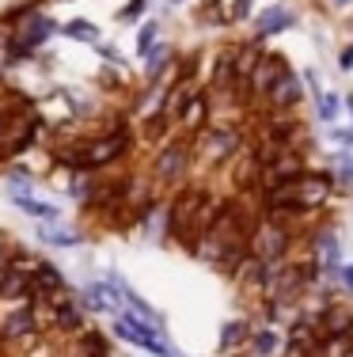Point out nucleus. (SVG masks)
I'll return each mask as SVG.
<instances>
[{"label": "nucleus", "mask_w": 353, "mask_h": 357, "mask_svg": "<svg viewBox=\"0 0 353 357\" xmlns=\"http://www.w3.org/2000/svg\"><path fill=\"white\" fill-rule=\"evenodd\" d=\"M224 202H217L209 190H182L179 198L171 202V213H167V228L179 243L187 248H198L209 232L217 228V217H221Z\"/></svg>", "instance_id": "1"}, {"label": "nucleus", "mask_w": 353, "mask_h": 357, "mask_svg": "<svg viewBox=\"0 0 353 357\" xmlns=\"http://www.w3.org/2000/svg\"><path fill=\"white\" fill-rule=\"evenodd\" d=\"M327 194H331V178L327 175H300L292 183L270 190V209L277 217H300V213H312L315 206H323Z\"/></svg>", "instance_id": "2"}, {"label": "nucleus", "mask_w": 353, "mask_h": 357, "mask_svg": "<svg viewBox=\"0 0 353 357\" xmlns=\"http://www.w3.org/2000/svg\"><path fill=\"white\" fill-rule=\"evenodd\" d=\"M114 335L122 338L125 346H137V350H145V354H152V357H175V354H179L164 331L148 327V323L137 319L133 312H122V316H114Z\"/></svg>", "instance_id": "3"}, {"label": "nucleus", "mask_w": 353, "mask_h": 357, "mask_svg": "<svg viewBox=\"0 0 353 357\" xmlns=\"http://www.w3.org/2000/svg\"><path fill=\"white\" fill-rule=\"evenodd\" d=\"M125 149H130V133H122V130H118V133H103V137H95L88 144H80V149L65 152V164L77 167V172H95V167L114 164Z\"/></svg>", "instance_id": "4"}, {"label": "nucleus", "mask_w": 353, "mask_h": 357, "mask_svg": "<svg viewBox=\"0 0 353 357\" xmlns=\"http://www.w3.org/2000/svg\"><path fill=\"white\" fill-rule=\"evenodd\" d=\"M289 255V232L277 220H258L251 232V259H258L262 266H281Z\"/></svg>", "instance_id": "5"}, {"label": "nucleus", "mask_w": 353, "mask_h": 357, "mask_svg": "<svg viewBox=\"0 0 353 357\" xmlns=\"http://www.w3.org/2000/svg\"><path fill=\"white\" fill-rule=\"evenodd\" d=\"M190 172V144L187 141H171L167 149H159V156H156V164H152V175H156V183H164V186H175V183H182Z\"/></svg>", "instance_id": "6"}, {"label": "nucleus", "mask_w": 353, "mask_h": 357, "mask_svg": "<svg viewBox=\"0 0 353 357\" xmlns=\"http://www.w3.org/2000/svg\"><path fill=\"white\" fill-rule=\"evenodd\" d=\"M84 308L99 312V316H122L125 312V296L118 274H111V282H91L84 285Z\"/></svg>", "instance_id": "7"}, {"label": "nucleus", "mask_w": 353, "mask_h": 357, "mask_svg": "<svg viewBox=\"0 0 353 357\" xmlns=\"http://www.w3.org/2000/svg\"><path fill=\"white\" fill-rule=\"evenodd\" d=\"M285 73H289L285 57H277V54H262V57H258V65H255V73H251V91H255V96H266V99H270L274 84L281 80Z\"/></svg>", "instance_id": "8"}, {"label": "nucleus", "mask_w": 353, "mask_h": 357, "mask_svg": "<svg viewBox=\"0 0 353 357\" xmlns=\"http://www.w3.org/2000/svg\"><path fill=\"white\" fill-rule=\"evenodd\" d=\"M35 327H38L35 308H31V304H23V308H12L4 316V323H0V338H4V342H19V338L35 335Z\"/></svg>", "instance_id": "9"}, {"label": "nucleus", "mask_w": 353, "mask_h": 357, "mask_svg": "<svg viewBox=\"0 0 353 357\" xmlns=\"http://www.w3.org/2000/svg\"><path fill=\"white\" fill-rule=\"evenodd\" d=\"M243 357H285V335L277 327H255Z\"/></svg>", "instance_id": "10"}, {"label": "nucleus", "mask_w": 353, "mask_h": 357, "mask_svg": "<svg viewBox=\"0 0 353 357\" xmlns=\"http://www.w3.org/2000/svg\"><path fill=\"white\" fill-rule=\"evenodd\" d=\"M31 285H35V293L46 296V301L65 296V278H61V270H54L49 262H35V266H31Z\"/></svg>", "instance_id": "11"}, {"label": "nucleus", "mask_w": 353, "mask_h": 357, "mask_svg": "<svg viewBox=\"0 0 353 357\" xmlns=\"http://www.w3.org/2000/svg\"><path fill=\"white\" fill-rule=\"evenodd\" d=\"M251 335H255L251 319H228V323L221 327V338H217V350H221V354H240V350H247Z\"/></svg>", "instance_id": "12"}, {"label": "nucleus", "mask_w": 353, "mask_h": 357, "mask_svg": "<svg viewBox=\"0 0 353 357\" xmlns=\"http://www.w3.org/2000/svg\"><path fill=\"white\" fill-rule=\"evenodd\" d=\"M235 149H240V133L235 130H209L201 156H205V164H221V160H228Z\"/></svg>", "instance_id": "13"}, {"label": "nucleus", "mask_w": 353, "mask_h": 357, "mask_svg": "<svg viewBox=\"0 0 353 357\" xmlns=\"http://www.w3.org/2000/svg\"><path fill=\"white\" fill-rule=\"evenodd\" d=\"M319 327H323V335H353V312L342 308V304H323Z\"/></svg>", "instance_id": "14"}, {"label": "nucleus", "mask_w": 353, "mask_h": 357, "mask_svg": "<svg viewBox=\"0 0 353 357\" xmlns=\"http://www.w3.org/2000/svg\"><path fill=\"white\" fill-rule=\"evenodd\" d=\"M38 240L49 243V248H77V243H84V232L69 225H57V220H46V225H38Z\"/></svg>", "instance_id": "15"}, {"label": "nucleus", "mask_w": 353, "mask_h": 357, "mask_svg": "<svg viewBox=\"0 0 353 357\" xmlns=\"http://www.w3.org/2000/svg\"><path fill=\"white\" fill-rule=\"evenodd\" d=\"M300 96H304V88H300V76L297 73H285L281 80L274 84V91H270V103L277 110H292L300 103Z\"/></svg>", "instance_id": "16"}, {"label": "nucleus", "mask_w": 353, "mask_h": 357, "mask_svg": "<svg viewBox=\"0 0 353 357\" xmlns=\"http://www.w3.org/2000/svg\"><path fill=\"white\" fill-rule=\"evenodd\" d=\"M49 304H54V323L61 331H84V308L72 301L69 293L57 296V301H49Z\"/></svg>", "instance_id": "17"}, {"label": "nucleus", "mask_w": 353, "mask_h": 357, "mask_svg": "<svg viewBox=\"0 0 353 357\" xmlns=\"http://www.w3.org/2000/svg\"><path fill=\"white\" fill-rule=\"evenodd\" d=\"M49 35H54V23L42 20V15H31L27 27H23L19 35H15V42H19L23 50H35V46H42V42H46Z\"/></svg>", "instance_id": "18"}, {"label": "nucleus", "mask_w": 353, "mask_h": 357, "mask_svg": "<svg viewBox=\"0 0 353 357\" xmlns=\"http://www.w3.org/2000/svg\"><path fill=\"white\" fill-rule=\"evenodd\" d=\"M292 23H297V15H292L289 8H266V12L258 15V38L274 35V31H285V27H292Z\"/></svg>", "instance_id": "19"}, {"label": "nucleus", "mask_w": 353, "mask_h": 357, "mask_svg": "<svg viewBox=\"0 0 353 357\" xmlns=\"http://www.w3.org/2000/svg\"><path fill=\"white\" fill-rule=\"evenodd\" d=\"M350 354H353V335H323L312 350V357H350Z\"/></svg>", "instance_id": "20"}, {"label": "nucleus", "mask_w": 353, "mask_h": 357, "mask_svg": "<svg viewBox=\"0 0 353 357\" xmlns=\"http://www.w3.org/2000/svg\"><path fill=\"white\" fill-rule=\"evenodd\" d=\"M31 293H35V285H31V278H23L19 270H8L4 282H0V296H8V301H27Z\"/></svg>", "instance_id": "21"}, {"label": "nucleus", "mask_w": 353, "mask_h": 357, "mask_svg": "<svg viewBox=\"0 0 353 357\" xmlns=\"http://www.w3.org/2000/svg\"><path fill=\"white\" fill-rule=\"evenodd\" d=\"M12 206L23 209V213H31V217H38V220H57V206L38 202V198H31V194H12Z\"/></svg>", "instance_id": "22"}, {"label": "nucleus", "mask_w": 353, "mask_h": 357, "mask_svg": "<svg viewBox=\"0 0 353 357\" xmlns=\"http://www.w3.org/2000/svg\"><path fill=\"white\" fill-rule=\"evenodd\" d=\"M205 114H209V103H205V96H194L187 107H182V130L198 133L201 126H205Z\"/></svg>", "instance_id": "23"}, {"label": "nucleus", "mask_w": 353, "mask_h": 357, "mask_svg": "<svg viewBox=\"0 0 353 357\" xmlns=\"http://www.w3.org/2000/svg\"><path fill=\"white\" fill-rule=\"evenodd\" d=\"M338 107H342V99L334 96V91H319L315 96V114L323 118V122H331V118L338 114Z\"/></svg>", "instance_id": "24"}, {"label": "nucleus", "mask_w": 353, "mask_h": 357, "mask_svg": "<svg viewBox=\"0 0 353 357\" xmlns=\"http://www.w3.org/2000/svg\"><path fill=\"white\" fill-rule=\"evenodd\" d=\"M65 35H72V38H88V42H95V46H99V27H95V23H88V20H72V23H65Z\"/></svg>", "instance_id": "25"}, {"label": "nucleus", "mask_w": 353, "mask_h": 357, "mask_svg": "<svg viewBox=\"0 0 353 357\" xmlns=\"http://www.w3.org/2000/svg\"><path fill=\"white\" fill-rule=\"evenodd\" d=\"M156 35H159L156 23H145V27H141V35H137V54H141V57H152V50H156Z\"/></svg>", "instance_id": "26"}, {"label": "nucleus", "mask_w": 353, "mask_h": 357, "mask_svg": "<svg viewBox=\"0 0 353 357\" xmlns=\"http://www.w3.org/2000/svg\"><path fill=\"white\" fill-rule=\"evenodd\" d=\"M334 178H338L342 186L353 183V156H342V160H338V167H334Z\"/></svg>", "instance_id": "27"}, {"label": "nucleus", "mask_w": 353, "mask_h": 357, "mask_svg": "<svg viewBox=\"0 0 353 357\" xmlns=\"http://www.w3.org/2000/svg\"><path fill=\"white\" fill-rule=\"evenodd\" d=\"M141 12H145V0H130V4L118 12V20H122V23H133V20H141Z\"/></svg>", "instance_id": "28"}, {"label": "nucleus", "mask_w": 353, "mask_h": 357, "mask_svg": "<svg viewBox=\"0 0 353 357\" xmlns=\"http://www.w3.org/2000/svg\"><path fill=\"white\" fill-rule=\"evenodd\" d=\"M247 8H251V0H235V4H232V20H247Z\"/></svg>", "instance_id": "29"}, {"label": "nucleus", "mask_w": 353, "mask_h": 357, "mask_svg": "<svg viewBox=\"0 0 353 357\" xmlns=\"http://www.w3.org/2000/svg\"><path fill=\"white\" fill-rule=\"evenodd\" d=\"M338 282H342V289H346V293H353V266H342Z\"/></svg>", "instance_id": "30"}, {"label": "nucleus", "mask_w": 353, "mask_h": 357, "mask_svg": "<svg viewBox=\"0 0 353 357\" xmlns=\"http://www.w3.org/2000/svg\"><path fill=\"white\" fill-rule=\"evenodd\" d=\"M334 141L346 144V149H350V144H353V126H350V130H334Z\"/></svg>", "instance_id": "31"}, {"label": "nucleus", "mask_w": 353, "mask_h": 357, "mask_svg": "<svg viewBox=\"0 0 353 357\" xmlns=\"http://www.w3.org/2000/svg\"><path fill=\"white\" fill-rule=\"evenodd\" d=\"M338 65H342V69H353V46H346L338 54Z\"/></svg>", "instance_id": "32"}, {"label": "nucleus", "mask_w": 353, "mask_h": 357, "mask_svg": "<svg viewBox=\"0 0 353 357\" xmlns=\"http://www.w3.org/2000/svg\"><path fill=\"white\" fill-rule=\"evenodd\" d=\"M8 266V255H4V248H0V270H4Z\"/></svg>", "instance_id": "33"}, {"label": "nucleus", "mask_w": 353, "mask_h": 357, "mask_svg": "<svg viewBox=\"0 0 353 357\" xmlns=\"http://www.w3.org/2000/svg\"><path fill=\"white\" fill-rule=\"evenodd\" d=\"M331 4H350V0H331Z\"/></svg>", "instance_id": "34"}, {"label": "nucleus", "mask_w": 353, "mask_h": 357, "mask_svg": "<svg viewBox=\"0 0 353 357\" xmlns=\"http://www.w3.org/2000/svg\"><path fill=\"white\" fill-rule=\"evenodd\" d=\"M350 110H353V96H350Z\"/></svg>", "instance_id": "35"}, {"label": "nucleus", "mask_w": 353, "mask_h": 357, "mask_svg": "<svg viewBox=\"0 0 353 357\" xmlns=\"http://www.w3.org/2000/svg\"><path fill=\"white\" fill-rule=\"evenodd\" d=\"M171 4H179V0H171Z\"/></svg>", "instance_id": "36"}]
</instances>
